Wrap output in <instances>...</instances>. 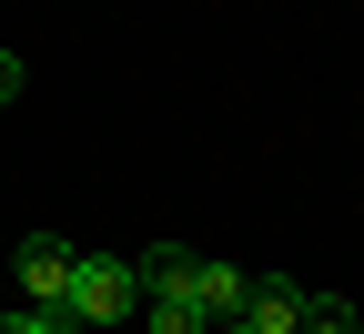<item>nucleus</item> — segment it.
Segmentation results:
<instances>
[{
  "label": "nucleus",
  "instance_id": "f257e3e1",
  "mask_svg": "<svg viewBox=\"0 0 364 334\" xmlns=\"http://www.w3.org/2000/svg\"><path fill=\"white\" fill-rule=\"evenodd\" d=\"M71 324H132L142 314V273L122 254H71V294H61Z\"/></svg>",
  "mask_w": 364,
  "mask_h": 334
},
{
  "label": "nucleus",
  "instance_id": "f03ea898",
  "mask_svg": "<svg viewBox=\"0 0 364 334\" xmlns=\"http://www.w3.org/2000/svg\"><path fill=\"white\" fill-rule=\"evenodd\" d=\"M21 294L41 314H61V294H71V244H61V233H31V244H21Z\"/></svg>",
  "mask_w": 364,
  "mask_h": 334
},
{
  "label": "nucleus",
  "instance_id": "7ed1b4c3",
  "mask_svg": "<svg viewBox=\"0 0 364 334\" xmlns=\"http://www.w3.org/2000/svg\"><path fill=\"white\" fill-rule=\"evenodd\" d=\"M243 294H253V273H243V263H213V254H193V304H203L213 324H233V314H243Z\"/></svg>",
  "mask_w": 364,
  "mask_h": 334
},
{
  "label": "nucleus",
  "instance_id": "20e7f679",
  "mask_svg": "<svg viewBox=\"0 0 364 334\" xmlns=\"http://www.w3.org/2000/svg\"><path fill=\"white\" fill-rule=\"evenodd\" d=\"M243 324H253V334H294V324H304V283H284V273H263L253 294H243Z\"/></svg>",
  "mask_w": 364,
  "mask_h": 334
},
{
  "label": "nucleus",
  "instance_id": "39448f33",
  "mask_svg": "<svg viewBox=\"0 0 364 334\" xmlns=\"http://www.w3.org/2000/svg\"><path fill=\"white\" fill-rule=\"evenodd\" d=\"M142 334H213V314L193 294H142Z\"/></svg>",
  "mask_w": 364,
  "mask_h": 334
},
{
  "label": "nucleus",
  "instance_id": "423d86ee",
  "mask_svg": "<svg viewBox=\"0 0 364 334\" xmlns=\"http://www.w3.org/2000/svg\"><path fill=\"white\" fill-rule=\"evenodd\" d=\"M294 334H364V324H354V304H344V294H314Z\"/></svg>",
  "mask_w": 364,
  "mask_h": 334
},
{
  "label": "nucleus",
  "instance_id": "0eeeda50",
  "mask_svg": "<svg viewBox=\"0 0 364 334\" xmlns=\"http://www.w3.org/2000/svg\"><path fill=\"white\" fill-rule=\"evenodd\" d=\"M0 334H71V314H41V304H21V314H0Z\"/></svg>",
  "mask_w": 364,
  "mask_h": 334
},
{
  "label": "nucleus",
  "instance_id": "6e6552de",
  "mask_svg": "<svg viewBox=\"0 0 364 334\" xmlns=\"http://www.w3.org/2000/svg\"><path fill=\"white\" fill-rule=\"evenodd\" d=\"M21 81H31V61H21V51H0V112L21 102Z\"/></svg>",
  "mask_w": 364,
  "mask_h": 334
},
{
  "label": "nucleus",
  "instance_id": "1a4fd4ad",
  "mask_svg": "<svg viewBox=\"0 0 364 334\" xmlns=\"http://www.w3.org/2000/svg\"><path fill=\"white\" fill-rule=\"evenodd\" d=\"M213 334H253V324H243V314H233V324H213Z\"/></svg>",
  "mask_w": 364,
  "mask_h": 334
}]
</instances>
